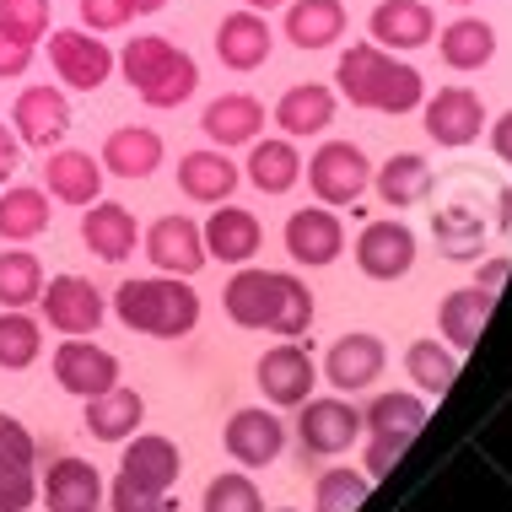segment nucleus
<instances>
[{
	"instance_id": "nucleus-56",
	"label": "nucleus",
	"mask_w": 512,
	"mask_h": 512,
	"mask_svg": "<svg viewBox=\"0 0 512 512\" xmlns=\"http://www.w3.org/2000/svg\"><path fill=\"white\" fill-rule=\"evenodd\" d=\"M453 6H469V0H453Z\"/></svg>"
},
{
	"instance_id": "nucleus-47",
	"label": "nucleus",
	"mask_w": 512,
	"mask_h": 512,
	"mask_svg": "<svg viewBox=\"0 0 512 512\" xmlns=\"http://www.w3.org/2000/svg\"><path fill=\"white\" fill-rule=\"evenodd\" d=\"M114 512H168V496L146 491V486H130V480H114Z\"/></svg>"
},
{
	"instance_id": "nucleus-38",
	"label": "nucleus",
	"mask_w": 512,
	"mask_h": 512,
	"mask_svg": "<svg viewBox=\"0 0 512 512\" xmlns=\"http://www.w3.org/2000/svg\"><path fill=\"white\" fill-rule=\"evenodd\" d=\"M405 372L415 389L426 394H448L453 378H459V356H453V345H437V340H415L405 351Z\"/></svg>"
},
{
	"instance_id": "nucleus-9",
	"label": "nucleus",
	"mask_w": 512,
	"mask_h": 512,
	"mask_svg": "<svg viewBox=\"0 0 512 512\" xmlns=\"http://www.w3.org/2000/svg\"><path fill=\"white\" fill-rule=\"evenodd\" d=\"M38 308H44L49 329H60V335H92L108 318V302L87 275H54L38 292Z\"/></svg>"
},
{
	"instance_id": "nucleus-2",
	"label": "nucleus",
	"mask_w": 512,
	"mask_h": 512,
	"mask_svg": "<svg viewBox=\"0 0 512 512\" xmlns=\"http://www.w3.org/2000/svg\"><path fill=\"white\" fill-rule=\"evenodd\" d=\"M335 87L351 98L356 108H372V114H410V108L426 103V81L415 65L394 60L389 49L378 44H351L335 65Z\"/></svg>"
},
{
	"instance_id": "nucleus-30",
	"label": "nucleus",
	"mask_w": 512,
	"mask_h": 512,
	"mask_svg": "<svg viewBox=\"0 0 512 512\" xmlns=\"http://www.w3.org/2000/svg\"><path fill=\"white\" fill-rule=\"evenodd\" d=\"M87 432L98 437V442H130L135 432H141V421H146V399L135 394V389H103V394H92L87 399Z\"/></svg>"
},
{
	"instance_id": "nucleus-20",
	"label": "nucleus",
	"mask_w": 512,
	"mask_h": 512,
	"mask_svg": "<svg viewBox=\"0 0 512 512\" xmlns=\"http://www.w3.org/2000/svg\"><path fill=\"white\" fill-rule=\"evenodd\" d=\"M367 33H372V44L389 49V54L394 49H421V44H432L437 17H432L426 0H378L372 17H367Z\"/></svg>"
},
{
	"instance_id": "nucleus-52",
	"label": "nucleus",
	"mask_w": 512,
	"mask_h": 512,
	"mask_svg": "<svg viewBox=\"0 0 512 512\" xmlns=\"http://www.w3.org/2000/svg\"><path fill=\"white\" fill-rule=\"evenodd\" d=\"M248 11H259V17H265V11H275V6H286V0H243Z\"/></svg>"
},
{
	"instance_id": "nucleus-34",
	"label": "nucleus",
	"mask_w": 512,
	"mask_h": 512,
	"mask_svg": "<svg viewBox=\"0 0 512 512\" xmlns=\"http://www.w3.org/2000/svg\"><path fill=\"white\" fill-rule=\"evenodd\" d=\"M49 232V195L33 184L0 189V238L6 243H33Z\"/></svg>"
},
{
	"instance_id": "nucleus-12",
	"label": "nucleus",
	"mask_w": 512,
	"mask_h": 512,
	"mask_svg": "<svg viewBox=\"0 0 512 512\" xmlns=\"http://www.w3.org/2000/svg\"><path fill=\"white\" fill-rule=\"evenodd\" d=\"M421 124H426V135H432L437 146H469V141H480V130H486V103H480L469 87H442L437 98L421 103Z\"/></svg>"
},
{
	"instance_id": "nucleus-4",
	"label": "nucleus",
	"mask_w": 512,
	"mask_h": 512,
	"mask_svg": "<svg viewBox=\"0 0 512 512\" xmlns=\"http://www.w3.org/2000/svg\"><path fill=\"white\" fill-rule=\"evenodd\" d=\"M119 71L141 92V103H151V108H178V103L195 98V87H200V65L162 33H146L135 44H124Z\"/></svg>"
},
{
	"instance_id": "nucleus-37",
	"label": "nucleus",
	"mask_w": 512,
	"mask_h": 512,
	"mask_svg": "<svg viewBox=\"0 0 512 512\" xmlns=\"http://www.w3.org/2000/svg\"><path fill=\"white\" fill-rule=\"evenodd\" d=\"M432 227H437V248H442L448 259H459V265L480 259V248H486V221H480L475 211H464V205H448V211H437Z\"/></svg>"
},
{
	"instance_id": "nucleus-21",
	"label": "nucleus",
	"mask_w": 512,
	"mask_h": 512,
	"mask_svg": "<svg viewBox=\"0 0 512 512\" xmlns=\"http://www.w3.org/2000/svg\"><path fill=\"white\" fill-rule=\"evenodd\" d=\"M270 49H275V33H270V22L259 17V11H227L216 27V60L227 65V71H259V65L270 60Z\"/></svg>"
},
{
	"instance_id": "nucleus-13",
	"label": "nucleus",
	"mask_w": 512,
	"mask_h": 512,
	"mask_svg": "<svg viewBox=\"0 0 512 512\" xmlns=\"http://www.w3.org/2000/svg\"><path fill=\"white\" fill-rule=\"evenodd\" d=\"M146 259L157 265V275H200L205 270V238L189 216H157L146 232Z\"/></svg>"
},
{
	"instance_id": "nucleus-40",
	"label": "nucleus",
	"mask_w": 512,
	"mask_h": 512,
	"mask_svg": "<svg viewBox=\"0 0 512 512\" xmlns=\"http://www.w3.org/2000/svg\"><path fill=\"white\" fill-rule=\"evenodd\" d=\"M38 292H44V265H38V254L6 248V254H0V302H6V308H27V302H38Z\"/></svg>"
},
{
	"instance_id": "nucleus-53",
	"label": "nucleus",
	"mask_w": 512,
	"mask_h": 512,
	"mask_svg": "<svg viewBox=\"0 0 512 512\" xmlns=\"http://www.w3.org/2000/svg\"><path fill=\"white\" fill-rule=\"evenodd\" d=\"M502 232H512V189L502 195Z\"/></svg>"
},
{
	"instance_id": "nucleus-5",
	"label": "nucleus",
	"mask_w": 512,
	"mask_h": 512,
	"mask_svg": "<svg viewBox=\"0 0 512 512\" xmlns=\"http://www.w3.org/2000/svg\"><path fill=\"white\" fill-rule=\"evenodd\" d=\"M426 426V399L421 394H378L362 410V432L367 442V475H389L394 459L415 442V432Z\"/></svg>"
},
{
	"instance_id": "nucleus-10",
	"label": "nucleus",
	"mask_w": 512,
	"mask_h": 512,
	"mask_svg": "<svg viewBox=\"0 0 512 512\" xmlns=\"http://www.w3.org/2000/svg\"><path fill=\"white\" fill-rule=\"evenodd\" d=\"M11 130H17V141H27V146L54 151L71 135V98H65L60 87H22L17 108H11Z\"/></svg>"
},
{
	"instance_id": "nucleus-16",
	"label": "nucleus",
	"mask_w": 512,
	"mask_h": 512,
	"mask_svg": "<svg viewBox=\"0 0 512 512\" xmlns=\"http://www.w3.org/2000/svg\"><path fill=\"white\" fill-rule=\"evenodd\" d=\"M286 254L297 265H335L340 248H345V227L329 205H302V211L286 216Z\"/></svg>"
},
{
	"instance_id": "nucleus-23",
	"label": "nucleus",
	"mask_w": 512,
	"mask_h": 512,
	"mask_svg": "<svg viewBox=\"0 0 512 512\" xmlns=\"http://www.w3.org/2000/svg\"><path fill=\"white\" fill-rule=\"evenodd\" d=\"M38 496H44L49 512H98L103 507V475L87 459H71V453H65V459L49 464Z\"/></svg>"
},
{
	"instance_id": "nucleus-54",
	"label": "nucleus",
	"mask_w": 512,
	"mask_h": 512,
	"mask_svg": "<svg viewBox=\"0 0 512 512\" xmlns=\"http://www.w3.org/2000/svg\"><path fill=\"white\" fill-rule=\"evenodd\" d=\"M168 0H135V11H162Z\"/></svg>"
},
{
	"instance_id": "nucleus-22",
	"label": "nucleus",
	"mask_w": 512,
	"mask_h": 512,
	"mask_svg": "<svg viewBox=\"0 0 512 512\" xmlns=\"http://www.w3.org/2000/svg\"><path fill=\"white\" fill-rule=\"evenodd\" d=\"M103 162L92 151H71V146H54L44 157V184L60 205H92L103 200Z\"/></svg>"
},
{
	"instance_id": "nucleus-35",
	"label": "nucleus",
	"mask_w": 512,
	"mask_h": 512,
	"mask_svg": "<svg viewBox=\"0 0 512 512\" xmlns=\"http://www.w3.org/2000/svg\"><path fill=\"white\" fill-rule=\"evenodd\" d=\"M248 184L259 189V195H286V189L302 178V157H297V146L286 141H254V151H248Z\"/></svg>"
},
{
	"instance_id": "nucleus-26",
	"label": "nucleus",
	"mask_w": 512,
	"mask_h": 512,
	"mask_svg": "<svg viewBox=\"0 0 512 512\" xmlns=\"http://www.w3.org/2000/svg\"><path fill=\"white\" fill-rule=\"evenodd\" d=\"M162 157H168V146H162V135L151 130V124H119L114 135L103 141V173L114 178H151L162 168Z\"/></svg>"
},
{
	"instance_id": "nucleus-32",
	"label": "nucleus",
	"mask_w": 512,
	"mask_h": 512,
	"mask_svg": "<svg viewBox=\"0 0 512 512\" xmlns=\"http://www.w3.org/2000/svg\"><path fill=\"white\" fill-rule=\"evenodd\" d=\"M491 308H496V292H486V286H459V292H448L437 308L442 340H448L453 351H469V345L480 340V329H486Z\"/></svg>"
},
{
	"instance_id": "nucleus-11",
	"label": "nucleus",
	"mask_w": 512,
	"mask_h": 512,
	"mask_svg": "<svg viewBox=\"0 0 512 512\" xmlns=\"http://www.w3.org/2000/svg\"><path fill=\"white\" fill-rule=\"evenodd\" d=\"M54 383H60L65 394H103L119 383V356L103 351V345H92L87 335H71L65 345H54Z\"/></svg>"
},
{
	"instance_id": "nucleus-19",
	"label": "nucleus",
	"mask_w": 512,
	"mask_h": 512,
	"mask_svg": "<svg viewBox=\"0 0 512 512\" xmlns=\"http://www.w3.org/2000/svg\"><path fill=\"white\" fill-rule=\"evenodd\" d=\"M135 238H141L135 211L119 200H92L87 216H81V243H87L92 259H103V265H124V259L135 254Z\"/></svg>"
},
{
	"instance_id": "nucleus-36",
	"label": "nucleus",
	"mask_w": 512,
	"mask_h": 512,
	"mask_svg": "<svg viewBox=\"0 0 512 512\" xmlns=\"http://www.w3.org/2000/svg\"><path fill=\"white\" fill-rule=\"evenodd\" d=\"M437 49H442V60H448L453 71H480V65H491V54H496V27L480 22V17H459V22H448L437 33Z\"/></svg>"
},
{
	"instance_id": "nucleus-18",
	"label": "nucleus",
	"mask_w": 512,
	"mask_h": 512,
	"mask_svg": "<svg viewBox=\"0 0 512 512\" xmlns=\"http://www.w3.org/2000/svg\"><path fill=\"white\" fill-rule=\"evenodd\" d=\"M254 378H259V389H265L270 405H302V399H313L318 367L302 345H270V351L259 356Z\"/></svg>"
},
{
	"instance_id": "nucleus-49",
	"label": "nucleus",
	"mask_w": 512,
	"mask_h": 512,
	"mask_svg": "<svg viewBox=\"0 0 512 512\" xmlns=\"http://www.w3.org/2000/svg\"><path fill=\"white\" fill-rule=\"evenodd\" d=\"M17 162H22V141L6 130V124H0V189H6L11 173H17Z\"/></svg>"
},
{
	"instance_id": "nucleus-33",
	"label": "nucleus",
	"mask_w": 512,
	"mask_h": 512,
	"mask_svg": "<svg viewBox=\"0 0 512 512\" xmlns=\"http://www.w3.org/2000/svg\"><path fill=\"white\" fill-rule=\"evenodd\" d=\"M345 33L340 0H286V44L297 49H329Z\"/></svg>"
},
{
	"instance_id": "nucleus-44",
	"label": "nucleus",
	"mask_w": 512,
	"mask_h": 512,
	"mask_svg": "<svg viewBox=\"0 0 512 512\" xmlns=\"http://www.w3.org/2000/svg\"><path fill=\"white\" fill-rule=\"evenodd\" d=\"M38 502V480L22 464H0V512H27Z\"/></svg>"
},
{
	"instance_id": "nucleus-48",
	"label": "nucleus",
	"mask_w": 512,
	"mask_h": 512,
	"mask_svg": "<svg viewBox=\"0 0 512 512\" xmlns=\"http://www.w3.org/2000/svg\"><path fill=\"white\" fill-rule=\"evenodd\" d=\"M27 65H33V44L0 27V81H6V76H22Z\"/></svg>"
},
{
	"instance_id": "nucleus-14",
	"label": "nucleus",
	"mask_w": 512,
	"mask_h": 512,
	"mask_svg": "<svg viewBox=\"0 0 512 512\" xmlns=\"http://www.w3.org/2000/svg\"><path fill=\"white\" fill-rule=\"evenodd\" d=\"M356 265L372 281H399L415 265V232L405 221H367L356 232Z\"/></svg>"
},
{
	"instance_id": "nucleus-1",
	"label": "nucleus",
	"mask_w": 512,
	"mask_h": 512,
	"mask_svg": "<svg viewBox=\"0 0 512 512\" xmlns=\"http://www.w3.org/2000/svg\"><path fill=\"white\" fill-rule=\"evenodd\" d=\"M221 302H227V318L243 329H270V335H286V340L313 329V292L292 270H248L243 265L227 281Z\"/></svg>"
},
{
	"instance_id": "nucleus-41",
	"label": "nucleus",
	"mask_w": 512,
	"mask_h": 512,
	"mask_svg": "<svg viewBox=\"0 0 512 512\" xmlns=\"http://www.w3.org/2000/svg\"><path fill=\"white\" fill-rule=\"evenodd\" d=\"M372 491L367 469H324L313 480V512H356Z\"/></svg>"
},
{
	"instance_id": "nucleus-55",
	"label": "nucleus",
	"mask_w": 512,
	"mask_h": 512,
	"mask_svg": "<svg viewBox=\"0 0 512 512\" xmlns=\"http://www.w3.org/2000/svg\"><path fill=\"white\" fill-rule=\"evenodd\" d=\"M275 512H297V507H275Z\"/></svg>"
},
{
	"instance_id": "nucleus-45",
	"label": "nucleus",
	"mask_w": 512,
	"mask_h": 512,
	"mask_svg": "<svg viewBox=\"0 0 512 512\" xmlns=\"http://www.w3.org/2000/svg\"><path fill=\"white\" fill-rule=\"evenodd\" d=\"M81 6V27L87 33H119L135 17V0H76Z\"/></svg>"
},
{
	"instance_id": "nucleus-51",
	"label": "nucleus",
	"mask_w": 512,
	"mask_h": 512,
	"mask_svg": "<svg viewBox=\"0 0 512 512\" xmlns=\"http://www.w3.org/2000/svg\"><path fill=\"white\" fill-rule=\"evenodd\" d=\"M507 275H512V259H491V265L480 270V281H475V286H486V292H496V286H502Z\"/></svg>"
},
{
	"instance_id": "nucleus-15",
	"label": "nucleus",
	"mask_w": 512,
	"mask_h": 512,
	"mask_svg": "<svg viewBox=\"0 0 512 512\" xmlns=\"http://www.w3.org/2000/svg\"><path fill=\"white\" fill-rule=\"evenodd\" d=\"M221 442H227L232 464H243V469H265V464L281 459V448H286V426H281V415H270L265 405H248V410H238V415L227 421Z\"/></svg>"
},
{
	"instance_id": "nucleus-25",
	"label": "nucleus",
	"mask_w": 512,
	"mask_h": 512,
	"mask_svg": "<svg viewBox=\"0 0 512 512\" xmlns=\"http://www.w3.org/2000/svg\"><path fill=\"white\" fill-rule=\"evenodd\" d=\"M205 238V254L221 259V265H248V259L259 254V243H265V227H259L254 211H243V205H221V211L200 227Z\"/></svg>"
},
{
	"instance_id": "nucleus-7",
	"label": "nucleus",
	"mask_w": 512,
	"mask_h": 512,
	"mask_svg": "<svg viewBox=\"0 0 512 512\" xmlns=\"http://www.w3.org/2000/svg\"><path fill=\"white\" fill-rule=\"evenodd\" d=\"M297 442L308 459H335L345 453L356 437H362V410L351 405V399H302L297 405Z\"/></svg>"
},
{
	"instance_id": "nucleus-27",
	"label": "nucleus",
	"mask_w": 512,
	"mask_h": 512,
	"mask_svg": "<svg viewBox=\"0 0 512 512\" xmlns=\"http://www.w3.org/2000/svg\"><path fill=\"white\" fill-rule=\"evenodd\" d=\"M238 184H243V168L227 151H184L178 157V189L200 205H227Z\"/></svg>"
},
{
	"instance_id": "nucleus-29",
	"label": "nucleus",
	"mask_w": 512,
	"mask_h": 512,
	"mask_svg": "<svg viewBox=\"0 0 512 512\" xmlns=\"http://www.w3.org/2000/svg\"><path fill=\"white\" fill-rule=\"evenodd\" d=\"M329 119H335V87H324V81H297L275 103V124L286 130V141L329 130Z\"/></svg>"
},
{
	"instance_id": "nucleus-8",
	"label": "nucleus",
	"mask_w": 512,
	"mask_h": 512,
	"mask_svg": "<svg viewBox=\"0 0 512 512\" xmlns=\"http://www.w3.org/2000/svg\"><path fill=\"white\" fill-rule=\"evenodd\" d=\"M49 65L60 71L65 87L76 92H98L108 76H114V49L98 44V33H87V27H60V33H49Z\"/></svg>"
},
{
	"instance_id": "nucleus-28",
	"label": "nucleus",
	"mask_w": 512,
	"mask_h": 512,
	"mask_svg": "<svg viewBox=\"0 0 512 512\" xmlns=\"http://www.w3.org/2000/svg\"><path fill=\"white\" fill-rule=\"evenodd\" d=\"M200 130L227 151V146H248L259 130H265V103L248 98V92H221L216 103H205Z\"/></svg>"
},
{
	"instance_id": "nucleus-24",
	"label": "nucleus",
	"mask_w": 512,
	"mask_h": 512,
	"mask_svg": "<svg viewBox=\"0 0 512 512\" xmlns=\"http://www.w3.org/2000/svg\"><path fill=\"white\" fill-rule=\"evenodd\" d=\"M383 362H389V351H383L378 335H367V329H351V335H340L329 345L324 356V378L335 383V389H367V383H378Z\"/></svg>"
},
{
	"instance_id": "nucleus-17",
	"label": "nucleus",
	"mask_w": 512,
	"mask_h": 512,
	"mask_svg": "<svg viewBox=\"0 0 512 512\" xmlns=\"http://www.w3.org/2000/svg\"><path fill=\"white\" fill-rule=\"evenodd\" d=\"M178 469H184V459H178V442L173 437H157V432H135L130 442H124V453H119V480L146 486V491H157V496L173 491Z\"/></svg>"
},
{
	"instance_id": "nucleus-46",
	"label": "nucleus",
	"mask_w": 512,
	"mask_h": 512,
	"mask_svg": "<svg viewBox=\"0 0 512 512\" xmlns=\"http://www.w3.org/2000/svg\"><path fill=\"white\" fill-rule=\"evenodd\" d=\"M33 459H38V442H33V432L17 421V415H6L0 410V464H22V469H33Z\"/></svg>"
},
{
	"instance_id": "nucleus-3",
	"label": "nucleus",
	"mask_w": 512,
	"mask_h": 512,
	"mask_svg": "<svg viewBox=\"0 0 512 512\" xmlns=\"http://www.w3.org/2000/svg\"><path fill=\"white\" fill-rule=\"evenodd\" d=\"M114 313L124 329L151 340H184L200 324V297L184 275H151V281H124L114 292Z\"/></svg>"
},
{
	"instance_id": "nucleus-42",
	"label": "nucleus",
	"mask_w": 512,
	"mask_h": 512,
	"mask_svg": "<svg viewBox=\"0 0 512 512\" xmlns=\"http://www.w3.org/2000/svg\"><path fill=\"white\" fill-rule=\"evenodd\" d=\"M200 512H265V496L248 475H216L200 496Z\"/></svg>"
},
{
	"instance_id": "nucleus-39",
	"label": "nucleus",
	"mask_w": 512,
	"mask_h": 512,
	"mask_svg": "<svg viewBox=\"0 0 512 512\" xmlns=\"http://www.w3.org/2000/svg\"><path fill=\"white\" fill-rule=\"evenodd\" d=\"M44 356V329L38 318H27L22 308H6L0 313V367L6 372H22Z\"/></svg>"
},
{
	"instance_id": "nucleus-31",
	"label": "nucleus",
	"mask_w": 512,
	"mask_h": 512,
	"mask_svg": "<svg viewBox=\"0 0 512 512\" xmlns=\"http://www.w3.org/2000/svg\"><path fill=\"white\" fill-rule=\"evenodd\" d=\"M372 189L383 195V205L410 211V205H421L432 195V162H426L421 151H394L383 168H372Z\"/></svg>"
},
{
	"instance_id": "nucleus-43",
	"label": "nucleus",
	"mask_w": 512,
	"mask_h": 512,
	"mask_svg": "<svg viewBox=\"0 0 512 512\" xmlns=\"http://www.w3.org/2000/svg\"><path fill=\"white\" fill-rule=\"evenodd\" d=\"M0 27L38 44L49 33V0H0Z\"/></svg>"
},
{
	"instance_id": "nucleus-6",
	"label": "nucleus",
	"mask_w": 512,
	"mask_h": 512,
	"mask_svg": "<svg viewBox=\"0 0 512 512\" xmlns=\"http://www.w3.org/2000/svg\"><path fill=\"white\" fill-rule=\"evenodd\" d=\"M302 173H308L318 205H356L372 189V162L356 141H324Z\"/></svg>"
},
{
	"instance_id": "nucleus-50",
	"label": "nucleus",
	"mask_w": 512,
	"mask_h": 512,
	"mask_svg": "<svg viewBox=\"0 0 512 512\" xmlns=\"http://www.w3.org/2000/svg\"><path fill=\"white\" fill-rule=\"evenodd\" d=\"M491 151H496V157H502L507 168H512V108L491 124Z\"/></svg>"
}]
</instances>
